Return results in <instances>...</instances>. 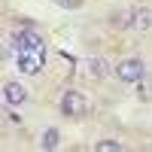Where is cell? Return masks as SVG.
Returning a JSON list of instances; mask_svg holds the SVG:
<instances>
[{
	"instance_id": "6da1fadb",
	"label": "cell",
	"mask_w": 152,
	"mask_h": 152,
	"mask_svg": "<svg viewBox=\"0 0 152 152\" xmlns=\"http://www.w3.org/2000/svg\"><path fill=\"white\" fill-rule=\"evenodd\" d=\"M113 24H122V28H131V31H149L152 28V9L140 6V9L122 12V15H113Z\"/></svg>"
},
{
	"instance_id": "7a4b0ae2",
	"label": "cell",
	"mask_w": 152,
	"mask_h": 152,
	"mask_svg": "<svg viewBox=\"0 0 152 152\" xmlns=\"http://www.w3.org/2000/svg\"><path fill=\"white\" fill-rule=\"evenodd\" d=\"M61 113H64V116H70V119L85 116V113H88V97H85L82 91H76V88L64 91V94H61Z\"/></svg>"
},
{
	"instance_id": "3957f363",
	"label": "cell",
	"mask_w": 152,
	"mask_h": 152,
	"mask_svg": "<svg viewBox=\"0 0 152 152\" xmlns=\"http://www.w3.org/2000/svg\"><path fill=\"white\" fill-rule=\"evenodd\" d=\"M15 64L21 73H40V67L46 64V49H28V52H15Z\"/></svg>"
},
{
	"instance_id": "277c9868",
	"label": "cell",
	"mask_w": 152,
	"mask_h": 152,
	"mask_svg": "<svg viewBox=\"0 0 152 152\" xmlns=\"http://www.w3.org/2000/svg\"><path fill=\"white\" fill-rule=\"evenodd\" d=\"M9 43H12V49H15V52H28V49H46L43 34H37L34 28H28V31H15V34L9 37Z\"/></svg>"
},
{
	"instance_id": "5b68a950",
	"label": "cell",
	"mask_w": 152,
	"mask_h": 152,
	"mask_svg": "<svg viewBox=\"0 0 152 152\" xmlns=\"http://www.w3.org/2000/svg\"><path fill=\"white\" fill-rule=\"evenodd\" d=\"M143 73H146V67H143L140 58H125L122 64H116V76L122 82H140Z\"/></svg>"
},
{
	"instance_id": "8992f818",
	"label": "cell",
	"mask_w": 152,
	"mask_h": 152,
	"mask_svg": "<svg viewBox=\"0 0 152 152\" xmlns=\"http://www.w3.org/2000/svg\"><path fill=\"white\" fill-rule=\"evenodd\" d=\"M3 97H6V104H24V100H28V88L24 85H18V82H6L3 85Z\"/></svg>"
},
{
	"instance_id": "52a82bcc",
	"label": "cell",
	"mask_w": 152,
	"mask_h": 152,
	"mask_svg": "<svg viewBox=\"0 0 152 152\" xmlns=\"http://www.w3.org/2000/svg\"><path fill=\"white\" fill-rule=\"evenodd\" d=\"M40 146H43V149H58V146H61V131H58V128H46L43 137H40Z\"/></svg>"
},
{
	"instance_id": "ba28073f",
	"label": "cell",
	"mask_w": 152,
	"mask_h": 152,
	"mask_svg": "<svg viewBox=\"0 0 152 152\" xmlns=\"http://www.w3.org/2000/svg\"><path fill=\"white\" fill-rule=\"evenodd\" d=\"M88 70H91V76H97V79L110 76V64H107L104 58H91V61H88Z\"/></svg>"
},
{
	"instance_id": "9c48e42d",
	"label": "cell",
	"mask_w": 152,
	"mask_h": 152,
	"mask_svg": "<svg viewBox=\"0 0 152 152\" xmlns=\"http://www.w3.org/2000/svg\"><path fill=\"white\" fill-rule=\"evenodd\" d=\"M94 149H97V152H122L125 146H122V140H97Z\"/></svg>"
}]
</instances>
